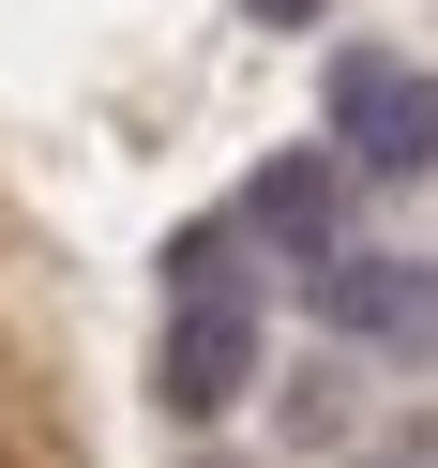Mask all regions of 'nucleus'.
Returning <instances> with one entry per match:
<instances>
[{
	"label": "nucleus",
	"mask_w": 438,
	"mask_h": 468,
	"mask_svg": "<svg viewBox=\"0 0 438 468\" xmlns=\"http://www.w3.org/2000/svg\"><path fill=\"white\" fill-rule=\"evenodd\" d=\"M317 122H333L347 182H423V166H438V61H423V46H333Z\"/></svg>",
	"instance_id": "1"
},
{
	"label": "nucleus",
	"mask_w": 438,
	"mask_h": 468,
	"mask_svg": "<svg viewBox=\"0 0 438 468\" xmlns=\"http://www.w3.org/2000/svg\"><path fill=\"white\" fill-rule=\"evenodd\" d=\"M257 363H272V303L257 287H166V317H152V408L166 423H227L257 393Z\"/></svg>",
	"instance_id": "2"
},
{
	"label": "nucleus",
	"mask_w": 438,
	"mask_h": 468,
	"mask_svg": "<svg viewBox=\"0 0 438 468\" xmlns=\"http://www.w3.org/2000/svg\"><path fill=\"white\" fill-rule=\"evenodd\" d=\"M303 317L347 347V363L423 378V363H438V257H363V242H333V257L303 272Z\"/></svg>",
	"instance_id": "3"
},
{
	"label": "nucleus",
	"mask_w": 438,
	"mask_h": 468,
	"mask_svg": "<svg viewBox=\"0 0 438 468\" xmlns=\"http://www.w3.org/2000/svg\"><path fill=\"white\" fill-rule=\"evenodd\" d=\"M347 197H363V182L333 166V136H317V152H272V166L242 182V242L272 257V272H317V257L347 242Z\"/></svg>",
	"instance_id": "4"
},
{
	"label": "nucleus",
	"mask_w": 438,
	"mask_h": 468,
	"mask_svg": "<svg viewBox=\"0 0 438 468\" xmlns=\"http://www.w3.org/2000/svg\"><path fill=\"white\" fill-rule=\"evenodd\" d=\"M272 272V257L242 242V212H212V227H182V242H166V287H257ZM257 303H272V287H257Z\"/></svg>",
	"instance_id": "5"
},
{
	"label": "nucleus",
	"mask_w": 438,
	"mask_h": 468,
	"mask_svg": "<svg viewBox=\"0 0 438 468\" xmlns=\"http://www.w3.org/2000/svg\"><path fill=\"white\" fill-rule=\"evenodd\" d=\"M272 438H287V453H333V438H347V378L333 363H287L272 378Z\"/></svg>",
	"instance_id": "6"
},
{
	"label": "nucleus",
	"mask_w": 438,
	"mask_h": 468,
	"mask_svg": "<svg viewBox=\"0 0 438 468\" xmlns=\"http://www.w3.org/2000/svg\"><path fill=\"white\" fill-rule=\"evenodd\" d=\"M257 31H317V16H333V0H242Z\"/></svg>",
	"instance_id": "7"
},
{
	"label": "nucleus",
	"mask_w": 438,
	"mask_h": 468,
	"mask_svg": "<svg viewBox=\"0 0 438 468\" xmlns=\"http://www.w3.org/2000/svg\"><path fill=\"white\" fill-rule=\"evenodd\" d=\"M182 468H257V453H182Z\"/></svg>",
	"instance_id": "8"
}]
</instances>
